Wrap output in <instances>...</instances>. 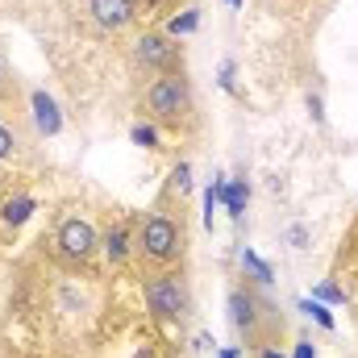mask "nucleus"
I'll return each mask as SVG.
<instances>
[{"mask_svg": "<svg viewBox=\"0 0 358 358\" xmlns=\"http://www.w3.org/2000/svg\"><path fill=\"white\" fill-rule=\"evenodd\" d=\"M355 325H358V304H355Z\"/></svg>", "mask_w": 358, "mask_h": 358, "instance_id": "5701e85b", "label": "nucleus"}, {"mask_svg": "<svg viewBox=\"0 0 358 358\" xmlns=\"http://www.w3.org/2000/svg\"><path fill=\"white\" fill-rule=\"evenodd\" d=\"M334 287L342 292V300L358 304V217H355V225L346 229L338 255H334Z\"/></svg>", "mask_w": 358, "mask_h": 358, "instance_id": "1a4fd4ad", "label": "nucleus"}, {"mask_svg": "<svg viewBox=\"0 0 358 358\" xmlns=\"http://www.w3.org/2000/svg\"><path fill=\"white\" fill-rule=\"evenodd\" d=\"M196 21H200V17H196V8H183V17H171V21H167V34H171V38L192 34V29H196Z\"/></svg>", "mask_w": 358, "mask_h": 358, "instance_id": "f3484780", "label": "nucleus"}, {"mask_svg": "<svg viewBox=\"0 0 358 358\" xmlns=\"http://www.w3.org/2000/svg\"><path fill=\"white\" fill-rule=\"evenodd\" d=\"M296 358H317V355H313V346H308V342H296Z\"/></svg>", "mask_w": 358, "mask_h": 358, "instance_id": "aec40b11", "label": "nucleus"}, {"mask_svg": "<svg viewBox=\"0 0 358 358\" xmlns=\"http://www.w3.org/2000/svg\"><path fill=\"white\" fill-rule=\"evenodd\" d=\"M125 59L134 67L138 80H155V76H171V71H187V59H183V46L179 38H171L167 29H138L129 42H125Z\"/></svg>", "mask_w": 358, "mask_h": 358, "instance_id": "423d86ee", "label": "nucleus"}, {"mask_svg": "<svg viewBox=\"0 0 358 358\" xmlns=\"http://www.w3.org/2000/svg\"><path fill=\"white\" fill-rule=\"evenodd\" d=\"M187 259V213H183V196L163 187V196L134 217V271L159 275V271L183 267Z\"/></svg>", "mask_w": 358, "mask_h": 358, "instance_id": "f257e3e1", "label": "nucleus"}, {"mask_svg": "<svg viewBox=\"0 0 358 358\" xmlns=\"http://www.w3.org/2000/svg\"><path fill=\"white\" fill-rule=\"evenodd\" d=\"M263 358H283V355H279V350H263Z\"/></svg>", "mask_w": 358, "mask_h": 358, "instance_id": "412c9836", "label": "nucleus"}, {"mask_svg": "<svg viewBox=\"0 0 358 358\" xmlns=\"http://www.w3.org/2000/svg\"><path fill=\"white\" fill-rule=\"evenodd\" d=\"M167 187H171V192H179V196L187 200V192H192V167H187V163H176V167H171V183H167Z\"/></svg>", "mask_w": 358, "mask_h": 358, "instance_id": "dca6fc26", "label": "nucleus"}, {"mask_svg": "<svg viewBox=\"0 0 358 358\" xmlns=\"http://www.w3.org/2000/svg\"><path fill=\"white\" fill-rule=\"evenodd\" d=\"M238 4H242V0H229V8H238Z\"/></svg>", "mask_w": 358, "mask_h": 358, "instance_id": "4be33fe9", "label": "nucleus"}, {"mask_svg": "<svg viewBox=\"0 0 358 358\" xmlns=\"http://www.w3.org/2000/svg\"><path fill=\"white\" fill-rule=\"evenodd\" d=\"M34 104H38V113H42L38 125H42L46 134H55V129H59V117H55V104L46 100V92H34Z\"/></svg>", "mask_w": 358, "mask_h": 358, "instance_id": "2eb2a0df", "label": "nucleus"}, {"mask_svg": "<svg viewBox=\"0 0 358 358\" xmlns=\"http://www.w3.org/2000/svg\"><path fill=\"white\" fill-rule=\"evenodd\" d=\"M34 159H38V146H34L29 117L0 113V192L4 187H25Z\"/></svg>", "mask_w": 358, "mask_h": 358, "instance_id": "6e6552de", "label": "nucleus"}, {"mask_svg": "<svg viewBox=\"0 0 358 358\" xmlns=\"http://www.w3.org/2000/svg\"><path fill=\"white\" fill-rule=\"evenodd\" d=\"M42 308H46V325H50L59 338H88L92 325H96L100 313H104L100 275L55 267L50 283L42 287Z\"/></svg>", "mask_w": 358, "mask_h": 358, "instance_id": "f03ea898", "label": "nucleus"}, {"mask_svg": "<svg viewBox=\"0 0 358 358\" xmlns=\"http://www.w3.org/2000/svg\"><path fill=\"white\" fill-rule=\"evenodd\" d=\"M0 113L29 117V113H25V88H21V80H17V71L8 67L4 55H0Z\"/></svg>", "mask_w": 358, "mask_h": 358, "instance_id": "f8f14e48", "label": "nucleus"}, {"mask_svg": "<svg viewBox=\"0 0 358 358\" xmlns=\"http://www.w3.org/2000/svg\"><path fill=\"white\" fill-rule=\"evenodd\" d=\"M42 246H50V263L63 271H84V275H96L100 267V229L88 213H59L50 238H42Z\"/></svg>", "mask_w": 358, "mask_h": 358, "instance_id": "39448f33", "label": "nucleus"}, {"mask_svg": "<svg viewBox=\"0 0 358 358\" xmlns=\"http://www.w3.org/2000/svg\"><path fill=\"white\" fill-rule=\"evenodd\" d=\"M300 313H308V317H313L317 325H325V329H334V325H338V321L329 317V308H325V304H313V300H300Z\"/></svg>", "mask_w": 358, "mask_h": 358, "instance_id": "a211bd4d", "label": "nucleus"}, {"mask_svg": "<svg viewBox=\"0 0 358 358\" xmlns=\"http://www.w3.org/2000/svg\"><path fill=\"white\" fill-rule=\"evenodd\" d=\"M225 308H229V325H234L242 350H259V355H263V350L283 346V338H287V317H283V308L267 296L263 283H255V279L242 275V279L229 287Z\"/></svg>", "mask_w": 358, "mask_h": 358, "instance_id": "7ed1b4c3", "label": "nucleus"}, {"mask_svg": "<svg viewBox=\"0 0 358 358\" xmlns=\"http://www.w3.org/2000/svg\"><path fill=\"white\" fill-rule=\"evenodd\" d=\"M100 250L108 259V267H134V217H117L108 221V229L100 234Z\"/></svg>", "mask_w": 358, "mask_h": 358, "instance_id": "9d476101", "label": "nucleus"}, {"mask_svg": "<svg viewBox=\"0 0 358 358\" xmlns=\"http://www.w3.org/2000/svg\"><path fill=\"white\" fill-rule=\"evenodd\" d=\"M142 296H146V313L159 321V325H187L192 321V283H187V271L171 267V271H159V275H146L142 279Z\"/></svg>", "mask_w": 358, "mask_h": 358, "instance_id": "0eeeda50", "label": "nucleus"}, {"mask_svg": "<svg viewBox=\"0 0 358 358\" xmlns=\"http://www.w3.org/2000/svg\"><path fill=\"white\" fill-rule=\"evenodd\" d=\"M29 213H34V196L25 187H4L0 192V242L17 238V229L29 221Z\"/></svg>", "mask_w": 358, "mask_h": 358, "instance_id": "9b49d317", "label": "nucleus"}, {"mask_svg": "<svg viewBox=\"0 0 358 358\" xmlns=\"http://www.w3.org/2000/svg\"><path fill=\"white\" fill-rule=\"evenodd\" d=\"M134 142L138 146H146V150H159V129L146 121V125H134Z\"/></svg>", "mask_w": 358, "mask_h": 358, "instance_id": "6ab92c4d", "label": "nucleus"}, {"mask_svg": "<svg viewBox=\"0 0 358 358\" xmlns=\"http://www.w3.org/2000/svg\"><path fill=\"white\" fill-rule=\"evenodd\" d=\"M246 196H250L246 179H225V213H229L234 221H242V213H246Z\"/></svg>", "mask_w": 358, "mask_h": 358, "instance_id": "ddd939ff", "label": "nucleus"}, {"mask_svg": "<svg viewBox=\"0 0 358 358\" xmlns=\"http://www.w3.org/2000/svg\"><path fill=\"white\" fill-rule=\"evenodd\" d=\"M242 271H246V279H255V283H263V287L271 283V267L255 255V250H242Z\"/></svg>", "mask_w": 358, "mask_h": 358, "instance_id": "4468645a", "label": "nucleus"}, {"mask_svg": "<svg viewBox=\"0 0 358 358\" xmlns=\"http://www.w3.org/2000/svg\"><path fill=\"white\" fill-rule=\"evenodd\" d=\"M138 113L155 129H167L176 138H192L200 129V104H196V88H192L187 71L146 80L142 92H138Z\"/></svg>", "mask_w": 358, "mask_h": 358, "instance_id": "20e7f679", "label": "nucleus"}]
</instances>
